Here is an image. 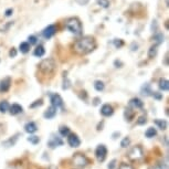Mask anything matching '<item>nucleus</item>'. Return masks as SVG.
<instances>
[{
  "label": "nucleus",
  "instance_id": "17",
  "mask_svg": "<svg viewBox=\"0 0 169 169\" xmlns=\"http://www.w3.org/2000/svg\"><path fill=\"white\" fill-rule=\"evenodd\" d=\"M134 115H135V112L133 111V108L132 107H126L125 108V112H124V117L127 122H132L134 118Z\"/></svg>",
  "mask_w": 169,
  "mask_h": 169
},
{
  "label": "nucleus",
  "instance_id": "20",
  "mask_svg": "<svg viewBox=\"0 0 169 169\" xmlns=\"http://www.w3.org/2000/svg\"><path fill=\"white\" fill-rule=\"evenodd\" d=\"M159 89L162 91H164V92H167L169 89V82H168V80H166V79H160L159 80Z\"/></svg>",
  "mask_w": 169,
  "mask_h": 169
},
{
  "label": "nucleus",
  "instance_id": "44",
  "mask_svg": "<svg viewBox=\"0 0 169 169\" xmlns=\"http://www.w3.org/2000/svg\"><path fill=\"white\" fill-rule=\"evenodd\" d=\"M12 12H13L12 9H8V10L6 11V16H7V17H10V16L12 15Z\"/></svg>",
  "mask_w": 169,
  "mask_h": 169
},
{
  "label": "nucleus",
  "instance_id": "30",
  "mask_svg": "<svg viewBox=\"0 0 169 169\" xmlns=\"http://www.w3.org/2000/svg\"><path fill=\"white\" fill-rule=\"evenodd\" d=\"M27 140L31 143L32 145H38L40 143V137L39 136H30L27 138Z\"/></svg>",
  "mask_w": 169,
  "mask_h": 169
},
{
  "label": "nucleus",
  "instance_id": "36",
  "mask_svg": "<svg viewBox=\"0 0 169 169\" xmlns=\"http://www.w3.org/2000/svg\"><path fill=\"white\" fill-rule=\"evenodd\" d=\"M118 169H134L133 166L130 165V164H126V162H122L121 165H119Z\"/></svg>",
  "mask_w": 169,
  "mask_h": 169
},
{
  "label": "nucleus",
  "instance_id": "22",
  "mask_svg": "<svg viewBox=\"0 0 169 169\" xmlns=\"http://www.w3.org/2000/svg\"><path fill=\"white\" fill-rule=\"evenodd\" d=\"M154 122H155V124H156V125L158 126L159 130H167V122H166L165 119H159V118H157V119H155Z\"/></svg>",
  "mask_w": 169,
  "mask_h": 169
},
{
  "label": "nucleus",
  "instance_id": "4",
  "mask_svg": "<svg viewBox=\"0 0 169 169\" xmlns=\"http://www.w3.org/2000/svg\"><path fill=\"white\" fill-rule=\"evenodd\" d=\"M128 158H130V162H140L141 159L144 158V151L141 149L140 146H134L130 151H128Z\"/></svg>",
  "mask_w": 169,
  "mask_h": 169
},
{
  "label": "nucleus",
  "instance_id": "29",
  "mask_svg": "<svg viewBox=\"0 0 169 169\" xmlns=\"http://www.w3.org/2000/svg\"><path fill=\"white\" fill-rule=\"evenodd\" d=\"M154 39H155V41H156V44L158 45V44H160V43L164 42V34L160 33V32L157 33V34H155Z\"/></svg>",
  "mask_w": 169,
  "mask_h": 169
},
{
  "label": "nucleus",
  "instance_id": "39",
  "mask_svg": "<svg viewBox=\"0 0 169 169\" xmlns=\"http://www.w3.org/2000/svg\"><path fill=\"white\" fill-rule=\"evenodd\" d=\"M116 162H117V160L116 159H113L109 164H108V166H107V168L108 169H115V167H116Z\"/></svg>",
  "mask_w": 169,
  "mask_h": 169
},
{
  "label": "nucleus",
  "instance_id": "14",
  "mask_svg": "<svg viewBox=\"0 0 169 169\" xmlns=\"http://www.w3.org/2000/svg\"><path fill=\"white\" fill-rule=\"evenodd\" d=\"M55 115H57V108L54 107V106H52L51 105L50 107H48V109L43 113V116L44 118L47 119H52L55 117Z\"/></svg>",
  "mask_w": 169,
  "mask_h": 169
},
{
  "label": "nucleus",
  "instance_id": "35",
  "mask_svg": "<svg viewBox=\"0 0 169 169\" xmlns=\"http://www.w3.org/2000/svg\"><path fill=\"white\" fill-rule=\"evenodd\" d=\"M42 105H43V101H42V100H38V101H36L34 103H32V104L30 105V107L34 108V107H38V106H42Z\"/></svg>",
  "mask_w": 169,
  "mask_h": 169
},
{
  "label": "nucleus",
  "instance_id": "25",
  "mask_svg": "<svg viewBox=\"0 0 169 169\" xmlns=\"http://www.w3.org/2000/svg\"><path fill=\"white\" fill-rule=\"evenodd\" d=\"M59 133L61 135L62 137H68V135L71 132H70V128H68V126H61L60 128H59Z\"/></svg>",
  "mask_w": 169,
  "mask_h": 169
},
{
  "label": "nucleus",
  "instance_id": "38",
  "mask_svg": "<svg viewBox=\"0 0 169 169\" xmlns=\"http://www.w3.org/2000/svg\"><path fill=\"white\" fill-rule=\"evenodd\" d=\"M70 86H71V84H70V81H68V79H65L64 81H63V86H62V89H63V90H68Z\"/></svg>",
  "mask_w": 169,
  "mask_h": 169
},
{
  "label": "nucleus",
  "instance_id": "11",
  "mask_svg": "<svg viewBox=\"0 0 169 169\" xmlns=\"http://www.w3.org/2000/svg\"><path fill=\"white\" fill-rule=\"evenodd\" d=\"M11 86V79L10 77H6V79L0 81V93H6L10 90Z\"/></svg>",
  "mask_w": 169,
  "mask_h": 169
},
{
  "label": "nucleus",
  "instance_id": "19",
  "mask_svg": "<svg viewBox=\"0 0 169 169\" xmlns=\"http://www.w3.org/2000/svg\"><path fill=\"white\" fill-rule=\"evenodd\" d=\"M140 93H141V95H144V96H150V95H153V91L150 89V85L148 83L144 84L141 86V89H140Z\"/></svg>",
  "mask_w": 169,
  "mask_h": 169
},
{
  "label": "nucleus",
  "instance_id": "26",
  "mask_svg": "<svg viewBox=\"0 0 169 169\" xmlns=\"http://www.w3.org/2000/svg\"><path fill=\"white\" fill-rule=\"evenodd\" d=\"M94 89H95L97 92H102V91L105 89L104 82H102V81H95V82H94Z\"/></svg>",
  "mask_w": 169,
  "mask_h": 169
},
{
  "label": "nucleus",
  "instance_id": "27",
  "mask_svg": "<svg viewBox=\"0 0 169 169\" xmlns=\"http://www.w3.org/2000/svg\"><path fill=\"white\" fill-rule=\"evenodd\" d=\"M9 103L7 101H1L0 102V113H7L9 111Z\"/></svg>",
  "mask_w": 169,
  "mask_h": 169
},
{
  "label": "nucleus",
  "instance_id": "48",
  "mask_svg": "<svg viewBox=\"0 0 169 169\" xmlns=\"http://www.w3.org/2000/svg\"><path fill=\"white\" fill-rule=\"evenodd\" d=\"M49 169H58V168H57V166H54V165H51L50 167H49Z\"/></svg>",
  "mask_w": 169,
  "mask_h": 169
},
{
  "label": "nucleus",
  "instance_id": "45",
  "mask_svg": "<svg viewBox=\"0 0 169 169\" xmlns=\"http://www.w3.org/2000/svg\"><path fill=\"white\" fill-rule=\"evenodd\" d=\"M114 63H115L116 68H121V65H122V62H121V61H117V60H116V61L114 62Z\"/></svg>",
  "mask_w": 169,
  "mask_h": 169
},
{
  "label": "nucleus",
  "instance_id": "18",
  "mask_svg": "<svg viewBox=\"0 0 169 169\" xmlns=\"http://www.w3.org/2000/svg\"><path fill=\"white\" fill-rule=\"evenodd\" d=\"M18 137H19V134L15 135L13 137H10L8 140H6V141L2 143V146H4V147H12V146H15L16 143H17V140H18Z\"/></svg>",
  "mask_w": 169,
  "mask_h": 169
},
{
  "label": "nucleus",
  "instance_id": "2",
  "mask_svg": "<svg viewBox=\"0 0 169 169\" xmlns=\"http://www.w3.org/2000/svg\"><path fill=\"white\" fill-rule=\"evenodd\" d=\"M39 70L40 72L44 74V75H51L53 74L54 71L57 70V64H55V61L53 59L48 58L44 59L39 63Z\"/></svg>",
  "mask_w": 169,
  "mask_h": 169
},
{
  "label": "nucleus",
  "instance_id": "1",
  "mask_svg": "<svg viewBox=\"0 0 169 169\" xmlns=\"http://www.w3.org/2000/svg\"><path fill=\"white\" fill-rule=\"evenodd\" d=\"M96 48V42L93 36H83L73 44V51L79 55H85Z\"/></svg>",
  "mask_w": 169,
  "mask_h": 169
},
{
  "label": "nucleus",
  "instance_id": "15",
  "mask_svg": "<svg viewBox=\"0 0 169 169\" xmlns=\"http://www.w3.org/2000/svg\"><path fill=\"white\" fill-rule=\"evenodd\" d=\"M25 133L31 135V134H34L38 130V126H36V124L34 122H28L25 125Z\"/></svg>",
  "mask_w": 169,
  "mask_h": 169
},
{
  "label": "nucleus",
  "instance_id": "9",
  "mask_svg": "<svg viewBox=\"0 0 169 169\" xmlns=\"http://www.w3.org/2000/svg\"><path fill=\"white\" fill-rule=\"evenodd\" d=\"M68 144L73 148H77L81 145V139L76 134H68Z\"/></svg>",
  "mask_w": 169,
  "mask_h": 169
},
{
  "label": "nucleus",
  "instance_id": "37",
  "mask_svg": "<svg viewBox=\"0 0 169 169\" xmlns=\"http://www.w3.org/2000/svg\"><path fill=\"white\" fill-rule=\"evenodd\" d=\"M28 43L29 44H36V42H38V39H36V36H30L29 38H28Z\"/></svg>",
  "mask_w": 169,
  "mask_h": 169
},
{
  "label": "nucleus",
  "instance_id": "31",
  "mask_svg": "<svg viewBox=\"0 0 169 169\" xmlns=\"http://www.w3.org/2000/svg\"><path fill=\"white\" fill-rule=\"evenodd\" d=\"M130 137H125V138H123L122 141H121V146H122L123 148H127L130 146Z\"/></svg>",
  "mask_w": 169,
  "mask_h": 169
},
{
  "label": "nucleus",
  "instance_id": "6",
  "mask_svg": "<svg viewBox=\"0 0 169 169\" xmlns=\"http://www.w3.org/2000/svg\"><path fill=\"white\" fill-rule=\"evenodd\" d=\"M63 144H64V141L62 140L61 137L57 136L54 134H52L51 137L49 138V140H48V147L50 148V149H55L57 147L62 146Z\"/></svg>",
  "mask_w": 169,
  "mask_h": 169
},
{
  "label": "nucleus",
  "instance_id": "21",
  "mask_svg": "<svg viewBox=\"0 0 169 169\" xmlns=\"http://www.w3.org/2000/svg\"><path fill=\"white\" fill-rule=\"evenodd\" d=\"M44 53H45V49H44L43 45H38V47L34 49V52H33V54H34L36 57H38V58L43 57Z\"/></svg>",
  "mask_w": 169,
  "mask_h": 169
},
{
  "label": "nucleus",
  "instance_id": "23",
  "mask_svg": "<svg viewBox=\"0 0 169 169\" xmlns=\"http://www.w3.org/2000/svg\"><path fill=\"white\" fill-rule=\"evenodd\" d=\"M157 135V130H156V128H154V127H149V128H147V130L145 132V136L147 137V138H153V137H155Z\"/></svg>",
  "mask_w": 169,
  "mask_h": 169
},
{
  "label": "nucleus",
  "instance_id": "43",
  "mask_svg": "<svg viewBox=\"0 0 169 169\" xmlns=\"http://www.w3.org/2000/svg\"><path fill=\"white\" fill-rule=\"evenodd\" d=\"M153 96H154L156 100H162V95L160 93H158V92H154V93H153Z\"/></svg>",
  "mask_w": 169,
  "mask_h": 169
},
{
  "label": "nucleus",
  "instance_id": "40",
  "mask_svg": "<svg viewBox=\"0 0 169 169\" xmlns=\"http://www.w3.org/2000/svg\"><path fill=\"white\" fill-rule=\"evenodd\" d=\"M9 57H10V58H16V57H17V50H16L15 48H12V49L9 51Z\"/></svg>",
  "mask_w": 169,
  "mask_h": 169
},
{
  "label": "nucleus",
  "instance_id": "34",
  "mask_svg": "<svg viewBox=\"0 0 169 169\" xmlns=\"http://www.w3.org/2000/svg\"><path fill=\"white\" fill-rule=\"evenodd\" d=\"M146 123H147L146 116H140L139 118L137 119V125H145Z\"/></svg>",
  "mask_w": 169,
  "mask_h": 169
},
{
  "label": "nucleus",
  "instance_id": "33",
  "mask_svg": "<svg viewBox=\"0 0 169 169\" xmlns=\"http://www.w3.org/2000/svg\"><path fill=\"white\" fill-rule=\"evenodd\" d=\"M97 4L101 6L102 8H108L109 7V1L108 0H97Z\"/></svg>",
  "mask_w": 169,
  "mask_h": 169
},
{
  "label": "nucleus",
  "instance_id": "24",
  "mask_svg": "<svg viewBox=\"0 0 169 169\" xmlns=\"http://www.w3.org/2000/svg\"><path fill=\"white\" fill-rule=\"evenodd\" d=\"M19 50L21 53H28L30 50V44L28 42H21L19 45Z\"/></svg>",
  "mask_w": 169,
  "mask_h": 169
},
{
  "label": "nucleus",
  "instance_id": "12",
  "mask_svg": "<svg viewBox=\"0 0 169 169\" xmlns=\"http://www.w3.org/2000/svg\"><path fill=\"white\" fill-rule=\"evenodd\" d=\"M101 114L105 117H109L114 114V108L109 104H104L101 107Z\"/></svg>",
  "mask_w": 169,
  "mask_h": 169
},
{
  "label": "nucleus",
  "instance_id": "8",
  "mask_svg": "<svg viewBox=\"0 0 169 169\" xmlns=\"http://www.w3.org/2000/svg\"><path fill=\"white\" fill-rule=\"evenodd\" d=\"M50 102H51V105L54 106V107L57 108H63L64 106V103H63V100H62V97L59 95V94H51L50 95Z\"/></svg>",
  "mask_w": 169,
  "mask_h": 169
},
{
  "label": "nucleus",
  "instance_id": "41",
  "mask_svg": "<svg viewBox=\"0 0 169 169\" xmlns=\"http://www.w3.org/2000/svg\"><path fill=\"white\" fill-rule=\"evenodd\" d=\"M89 1L90 0H75V2L80 6H85V4H89Z\"/></svg>",
  "mask_w": 169,
  "mask_h": 169
},
{
  "label": "nucleus",
  "instance_id": "3",
  "mask_svg": "<svg viewBox=\"0 0 169 169\" xmlns=\"http://www.w3.org/2000/svg\"><path fill=\"white\" fill-rule=\"evenodd\" d=\"M65 28L70 31V32L74 33L75 36H81L83 32L82 23L77 18H70L65 21Z\"/></svg>",
  "mask_w": 169,
  "mask_h": 169
},
{
  "label": "nucleus",
  "instance_id": "7",
  "mask_svg": "<svg viewBox=\"0 0 169 169\" xmlns=\"http://www.w3.org/2000/svg\"><path fill=\"white\" fill-rule=\"evenodd\" d=\"M73 164H74L76 167L83 168V167H85V166L89 164V160H87V158L83 154L77 153V154H75L73 156Z\"/></svg>",
  "mask_w": 169,
  "mask_h": 169
},
{
  "label": "nucleus",
  "instance_id": "47",
  "mask_svg": "<svg viewBox=\"0 0 169 169\" xmlns=\"http://www.w3.org/2000/svg\"><path fill=\"white\" fill-rule=\"evenodd\" d=\"M116 136H119V133H114V134H113V138H114V139L116 138Z\"/></svg>",
  "mask_w": 169,
  "mask_h": 169
},
{
  "label": "nucleus",
  "instance_id": "13",
  "mask_svg": "<svg viewBox=\"0 0 169 169\" xmlns=\"http://www.w3.org/2000/svg\"><path fill=\"white\" fill-rule=\"evenodd\" d=\"M128 106L132 108L139 109V108L144 107V102L141 101L140 98H138V97H134V98H132L130 101V105H128Z\"/></svg>",
  "mask_w": 169,
  "mask_h": 169
},
{
  "label": "nucleus",
  "instance_id": "42",
  "mask_svg": "<svg viewBox=\"0 0 169 169\" xmlns=\"http://www.w3.org/2000/svg\"><path fill=\"white\" fill-rule=\"evenodd\" d=\"M114 43H115V47L116 48H121L123 45V44H124V42H123L122 40L121 39H118V41H117V39L115 40V41H114Z\"/></svg>",
  "mask_w": 169,
  "mask_h": 169
},
{
  "label": "nucleus",
  "instance_id": "10",
  "mask_svg": "<svg viewBox=\"0 0 169 169\" xmlns=\"http://www.w3.org/2000/svg\"><path fill=\"white\" fill-rule=\"evenodd\" d=\"M55 32H57V27L54 25H48L47 28L42 31V36H43L45 39H50V38H52V36L55 34Z\"/></svg>",
  "mask_w": 169,
  "mask_h": 169
},
{
  "label": "nucleus",
  "instance_id": "32",
  "mask_svg": "<svg viewBox=\"0 0 169 169\" xmlns=\"http://www.w3.org/2000/svg\"><path fill=\"white\" fill-rule=\"evenodd\" d=\"M149 169H167V167H166V165L162 164V162H157V164L150 166Z\"/></svg>",
  "mask_w": 169,
  "mask_h": 169
},
{
  "label": "nucleus",
  "instance_id": "5",
  "mask_svg": "<svg viewBox=\"0 0 169 169\" xmlns=\"http://www.w3.org/2000/svg\"><path fill=\"white\" fill-rule=\"evenodd\" d=\"M95 157L98 162H104L107 157V148L104 144H100L95 149Z\"/></svg>",
  "mask_w": 169,
  "mask_h": 169
},
{
  "label": "nucleus",
  "instance_id": "28",
  "mask_svg": "<svg viewBox=\"0 0 169 169\" xmlns=\"http://www.w3.org/2000/svg\"><path fill=\"white\" fill-rule=\"evenodd\" d=\"M156 54H157V44H155V45H151L149 51H148V57L150 59L155 58L156 57Z\"/></svg>",
  "mask_w": 169,
  "mask_h": 169
},
{
  "label": "nucleus",
  "instance_id": "46",
  "mask_svg": "<svg viewBox=\"0 0 169 169\" xmlns=\"http://www.w3.org/2000/svg\"><path fill=\"white\" fill-rule=\"evenodd\" d=\"M101 101V100H100V98H98V97H96V98H94V105H97L98 104V102Z\"/></svg>",
  "mask_w": 169,
  "mask_h": 169
},
{
  "label": "nucleus",
  "instance_id": "16",
  "mask_svg": "<svg viewBox=\"0 0 169 169\" xmlns=\"http://www.w3.org/2000/svg\"><path fill=\"white\" fill-rule=\"evenodd\" d=\"M9 112H10L11 115H19V114H21L22 112H23V108H22L21 105L19 104H12L11 106H9Z\"/></svg>",
  "mask_w": 169,
  "mask_h": 169
}]
</instances>
